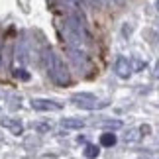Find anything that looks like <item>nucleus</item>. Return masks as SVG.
Instances as JSON below:
<instances>
[{
  "instance_id": "nucleus-7",
  "label": "nucleus",
  "mask_w": 159,
  "mask_h": 159,
  "mask_svg": "<svg viewBox=\"0 0 159 159\" xmlns=\"http://www.w3.org/2000/svg\"><path fill=\"white\" fill-rule=\"evenodd\" d=\"M84 155L90 157V159H94L96 155H98V148H96V145H87V149H84Z\"/></svg>"
},
{
  "instance_id": "nucleus-4",
  "label": "nucleus",
  "mask_w": 159,
  "mask_h": 159,
  "mask_svg": "<svg viewBox=\"0 0 159 159\" xmlns=\"http://www.w3.org/2000/svg\"><path fill=\"white\" fill-rule=\"evenodd\" d=\"M116 73H118V75L122 77V79H126V77H130L132 75V61L130 59H126V57H120L118 61H116Z\"/></svg>"
},
{
  "instance_id": "nucleus-6",
  "label": "nucleus",
  "mask_w": 159,
  "mask_h": 159,
  "mask_svg": "<svg viewBox=\"0 0 159 159\" xmlns=\"http://www.w3.org/2000/svg\"><path fill=\"white\" fill-rule=\"evenodd\" d=\"M35 108H39V110H53V108H59L57 104H51L49 100H35Z\"/></svg>"
},
{
  "instance_id": "nucleus-5",
  "label": "nucleus",
  "mask_w": 159,
  "mask_h": 159,
  "mask_svg": "<svg viewBox=\"0 0 159 159\" xmlns=\"http://www.w3.org/2000/svg\"><path fill=\"white\" fill-rule=\"evenodd\" d=\"M100 143L104 145V148H112V145L116 143V136H114V134H102Z\"/></svg>"
},
{
  "instance_id": "nucleus-1",
  "label": "nucleus",
  "mask_w": 159,
  "mask_h": 159,
  "mask_svg": "<svg viewBox=\"0 0 159 159\" xmlns=\"http://www.w3.org/2000/svg\"><path fill=\"white\" fill-rule=\"evenodd\" d=\"M59 35L65 43L67 51H79V53H89L90 45V34L87 30V20L83 18V14L73 12L71 16L65 18L63 24H59Z\"/></svg>"
},
{
  "instance_id": "nucleus-3",
  "label": "nucleus",
  "mask_w": 159,
  "mask_h": 159,
  "mask_svg": "<svg viewBox=\"0 0 159 159\" xmlns=\"http://www.w3.org/2000/svg\"><path fill=\"white\" fill-rule=\"evenodd\" d=\"M73 102H77V106L87 108V110H96V108L104 106V102H100L93 94H75V96H73Z\"/></svg>"
},
{
  "instance_id": "nucleus-8",
  "label": "nucleus",
  "mask_w": 159,
  "mask_h": 159,
  "mask_svg": "<svg viewBox=\"0 0 159 159\" xmlns=\"http://www.w3.org/2000/svg\"><path fill=\"white\" fill-rule=\"evenodd\" d=\"M63 126H65V128H83L84 122H81V120H65Z\"/></svg>"
},
{
  "instance_id": "nucleus-9",
  "label": "nucleus",
  "mask_w": 159,
  "mask_h": 159,
  "mask_svg": "<svg viewBox=\"0 0 159 159\" xmlns=\"http://www.w3.org/2000/svg\"><path fill=\"white\" fill-rule=\"evenodd\" d=\"M87 2H93V4H102L104 0H87Z\"/></svg>"
},
{
  "instance_id": "nucleus-2",
  "label": "nucleus",
  "mask_w": 159,
  "mask_h": 159,
  "mask_svg": "<svg viewBox=\"0 0 159 159\" xmlns=\"http://www.w3.org/2000/svg\"><path fill=\"white\" fill-rule=\"evenodd\" d=\"M41 63H43L47 75H49V79L55 84H61V87H63V84L71 83L69 69H67V65L63 63V59H61L53 49L47 47V49L43 51V55H41Z\"/></svg>"
}]
</instances>
